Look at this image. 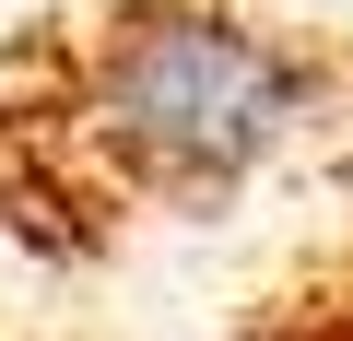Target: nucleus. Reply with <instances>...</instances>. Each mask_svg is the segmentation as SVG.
Returning a JSON list of instances; mask_svg holds the SVG:
<instances>
[{
  "instance_id": "nucleus-3",
  "label": "nucleus",
  "mask_w": 353,
  "mask_h": 341,
  "mask_svg": "<svg viewBox=\"0 0 353 341\" xmlns=\"http://www.w3.org/2000/svg\"><path fill=\"white\" fill-rule=\"evenodd\" d=\"M0 341H12V329H0Z\"/></svg>"
},
{
  "instance_id": "nucleus-1",
  "label": "nucleus",
  "mask_w": 353,
  "mask_h": 341,
  "mask_svg": "<svg viewBox=\"0 0 353 341\" xmlns=\"http://www.w3.org/2000/svg\"><path fill=\"white\" fill-rule=\"evenodd\" d=\"M353 24L283 0H59L0 36V236L106 271L141 236L224 224L330 141Z\"/></svg>"
},
{
  "instance_id": "nucleus-2",
  "label": "nucleus",
  "mask_w": 353,
  "mask_h": 341,
  "mask_svg": "<svg viewBox=\"0 0 353 341\" xmlns=\"http://www.w3.org/2000/svg\"><path fill=\"white\" fill-rule=\"evenodd\" d=\"M306 165L330 177V224L248 294L236 341H353V94H341V118H330V141Z\"/></svg>"
}]
</instances>
